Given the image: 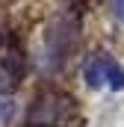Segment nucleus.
Wrapping results in <instances>:
<instances>
[{"label": "nucleus", "mask_w": 124, "mask_h": 127, "mask_svg": "<svg viewBox=\"0 0 124 127\" xmlns=\"http://www.w3.org/2000/svg\"><path fill=\"white\" fill-rule=\"evenodd\" d=\"M74 112L71 97L62 92H41L27 109L24 127H62Z\"/></svg>", "instance_id": "obj_1"}, {"label": "nucleus", "mask_w": 124, "mask_h": 127, "mask_svg": "<svg viewBox=\"0 0 124 127\" xmlns=\"http://www.w3.org/2000/svg\"><path fill=\"white\" fill-rule=\"evenodd\" d=\"M86 80L89 86L100 89V86H109V89H124V68L112 56L100 53V56H92L89 65H86Z\"/></svg>", "instance_id": "obj_2"}, {"label": "nucleus", "mask_w": 124, "mask_h": 127, "mask_svg": "<svg viewBox=\"0 0 124 127\" xmlns=\"http://www.w3.org/2000/svg\"><path fill=\"white\" fill-rule=\"evenodd\" d=\"M112 12L118 21H124V0H112Z\"/></svg>", "instance_id": "obj_3"}, {"label": "nucleus", "mask_w": 124, "mask_h": 127, "mask_svg": "<svg viewBox=\"0 0 124 127\" xmlns=\"http://www.w3.org/2000/svg\"><path fill=\"white\" fill-rule=\"evenodd\" d=\"M6 112H9V103L0 97V127H3V121H6Z\"/></svg>", "instance_id": "obj_4"}]
</instances>
